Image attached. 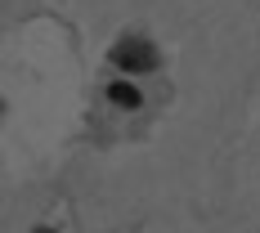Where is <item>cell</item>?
<instances>
[{
  "label": "cell",
  "instance_id": "1",
  "mask_svg": "<svg viewBox=\"0 0 260 233\" xmlns=\"http://www.w3.org/2000/svg\"><path fill=\"white\" fill-rule=\"evenodd\" d=\"M112 63H117L121 72H153L157 68V50L148 41H139V36H126V41L112 50Z\"/></svg>",
  "mask_w": 260,
  "mask_h": 233
},
{
  "label": "cell",
  "instance_id": "2",
  "mask_svg": "<svg viewBox=\"0 0 260 233\" xmlns=\"http://www.w3.org/2000/svg\"><path fill=\"white\" fill-rule=\"evenodd\" d=\"M108 99L117 108H139L144 94H139V85H130V81H112V85H108Z\"/></svg>",
  "mask_w": 260,
  "mask_h": 233
},
{
  "label": "cell",
  "instance_id": "3",
  "mask_svg": "<svg viewBox=\"0 0 260 233\" xmlns=\"http://www.w3.org/2000/svg\"><path fill=\"white\" fill-rule=\"evenodd\" d=\"M36 233H54V229H36Z\"/></svg>",
  "mask_w": 260,
  "mask_h": 233
}]
</instances>
